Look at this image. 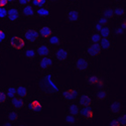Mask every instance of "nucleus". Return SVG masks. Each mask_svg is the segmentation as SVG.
Here are the masks:
<instances>
[{"mask_svg":"<svg viewBox=\"0 0 126 126\" xmlns=\"http://www.w3.org/2000/svg\"><path fill=\"white\" fill-rule=\"evenodd\" d=\"M11 104H12L13 109H15V110H21V109L26 107L25 99H22V98H20L18 96L11 99Z\"/></svg>","mask_w":126,"mask_h":126,"instance_id":"19","label":"nucleus"},{"mask_svg":"<svg viewBox=\"0 0 126 126\" xmlns=\"http://www.w3.org/2000/svg\"><path fill=\"white\" fill-rule=\"evenodd\" d=\"M117 120H118L120 126H125L126 125V113H125V111L120 112V114L117 117Z\"/></svg>","mask_w":126,"mask_h":126,"instance_id":"34","label":"nucleus"},{"mask_svg":"<svg viewBox=\"0 0 126 126\" xmlns=\"http://www.w3.org/2000/svg\"><path fill=\"white\" fill-rule=\"evenodd\" d=\"M8 1V3H15V2H17V0H7Z\"/></svg>","mask_w":126,"mask_h":126,"instance_id":"47","label":"nucleus"},{"mask_svg":"<svg viewBox=\"0 0 126 126\" xmlns=\"http://www.w3.org/2000/svg\"><path fill=\"white\" fill-rule=\"evenodd\" d=\"M47 41L48 43L49 46L52 47H59L62 45V41H63V37L61 35H59L58 33H52L50 36H48L47 38Z\"/></svg>","mask_w":126,"mask_h":126,"instance_id":"23","label":"nucleus"},{"mask_svg":"<svg viewBox=\"0 0 126 126\" xmlns=\"http://www.w3.org/2000/svg\"><path fill=\"white\" fill-rule=\"evenodd\" d=\"M119 26H120L121 28H123L124 30H126V22H125V19H122V20H121Z\"/></svg>","mask_w":126,"mask_h":126,"instance_id":"45","label":"nucleus"},{"mask_svg":"<svg viewBox=\"0 0 126 126\" xmlns=\"http://www.w3.org/2000/svg\"><path fill=\"white\" fill-rule=\"evenodd\" d=\"M40 87L43 89V91L47 94H55V93L59 92V88L57 86V84L55 83L51 75H49V74L47 75L43 79L41 84H40Z\"/></svg>","mask_w":126,"mask_h":126,"instance_id":"1","label":"nucleus"},{"mask_svg":"<svg viewBox=\"0 0 126 126\" xmlns=\"http://www.w3.org/2000/svg\"><path fill=\"white\" fill-rule=\"evenodd\" d=\"M48 2H50V3H56V2H58L59 0H47Z\"/></svg>","mask_w":126,"mask_h":126,"instance_id":"48","label":"nucleus"},{"mask_svg":"<svg viewBox=\"0 0 126 126\" xmlns=\"http://www.w3.org/2000/svg\"><path fill=\"white\" fill-rule=\"evenodd\" d=\"M100 15L104 16L105 18H107L108 20H109V19H112V18H114L113 8H112V7H105L104 9H102V10H101Z\"/></svg>","mask_w":126,"mask_h":126,"instance_id":"30","label":"nucleus"},{"mask_svg":"<svg viewBox=\"0 0 126 126\" xmlns=\"http://www.w3.org/2000/svg\"><path fill=\"white\" fill-rule=\"evenodd\" d=\"M73 68L78 72L85 73V72L89 71V69H90V62L87 57L81 56L75 60L74 64H73Z\"/></svg>","mask_w":126,"mask_h":126,"instance_id":"2","label":"nucleus"},{"mask_svg":"<svg viewBox=\"0 0 126 126\" xmlns=\"http://www.w3.org/2000/svg\"><path fill=\"white\" fill-rule=\"evenodd\" d=\"M113 1L115 2V3H119V2H121L122 0H113Z\"/></svg>","mask_w":126,"mask_h":126,"instance_id":"49","label":"nucleus"},{"mask_svg":"<svg viewBox=\"0 0 126 126\" xmlns=\"http://www.w3.org/2000/svg\"><path fill=\"white\" fill-rule=\"evenodd\" d=\"M7 99H8V97L6 95L5 90L0 89V106H4V105H6Z\"/></svg>","mask_w":126,"mask_h":126,"instance_id":"33","label":"nucleus"},{"mask_svg":"<svg viewBox=\"0 0 126 126\" xmlns=\"http://www.w3.org/2000/svg\"><path fill=\"white\" fill-rule=\"evenodd\" d=\"M54 57L59 63L64 64V63H66L69 60V58L71 57V54H70V50L67 47L63 46H59L54 50Z\"/></svg>","mask_w":126,"mask_h":126,"instance_id":"5","label":"nucleus"},{"mask_svg":"<svg viewBox=\"0 0 126 126\" xmlns=\"http://www.w3.org/2000/svg\"><path fill=\"white\" fill-rule=\"evenodd\" d=\"M23 57L29 61H34V60H36V58L38 56H37L36 49H34L32 47H27L23 50Z\"/></svg>","mask_w":126,"mask_h":126,"instance_id":"25","label":"nucleus"},{"mask_svg":"<svg viewBox=\"0 0 126 126\" xmlns=\"http://www.w3.org/2000/svg\"><path fill=\"white\" fill-rule=\"evenodd\" d=\"M101 39V35L99 32L95 31V32H93L91 35H90V41L93 44H99V41Z\"/></svg>","mask_w":126,"mask_h":126,"instance_id":"35","label":"nucleus"},{"mask_svg":"<svg viewBox=\"0 0 126 126\" xmlns=\"http://www.w3.org/2000/svg\"><path fill=\"white\" fill-rule=\"evenodd\" d=\"M16 95L22 99H27L29 97V93H28V89L27 87L21 85V84H16Z\"/></svg>","mask_w":126,"mask_h":126,"instance_id":"22","label":"nucleus"},{"mask_svg":"<svg viewBox=\"0 0 126 126\" xmlns=\"http://www.w3.org/2000/svg\"><path fill=\"white\" fill-rule=\"evenodd\" d=\"M98 23H100V24H102V25H106L107 23H108V19L107 18H105L104 16H102V15H99V17H98V21H97Z\"/></svg>","mask_w":126,"mask_h":126,"instance_id":"40","label":"nucleus"},{"mask_svg":"<svg viewBox=\"0 0 126 126\" xmlns=\"http://www.w3.org/2000/svg\"><path fill=\"white\" fill-rule=\"evenodd\" d=\"M99 45L102 49L104 50H108L113 47V41L110 39V37H101Z\"/></svg>","mask_w":126,"mask_h":126,"instance_id":"26","label":"nucleus"},{"mask_svg":"<svg viewBox=\"0 0 126 126\" xmlns=\"http://www.w3.org/2000/svg\"><path fill=\"white\" fill-rule=\"evenodd\" d=\"M8 4L9 3L7 0H0V7H6Z\"/></svg>","mask_w":126,"mask_h":126,"instance_id":"44","label":"nucleus"},{"mask_svg":"<svg viewBox=\"0 0 126 126\" xmlns=\"http://www.w3.org/2000/svg\"><path fill=\"white\" fill-rule=\"evenodd\" d=\"M77 101H78V104L80 105V107H82V106H93V103H94L92 97L89 95V94H86V93H80L78 98H77Z\"/></svg>","mask_w":126,"mask_h":126,"instance_id":"14","label":"nucleus"},{"mask_svg":"<svg viewBox=\"0 0 126 126\" xmlns=\"http://www.w3.org/2000/svg\"><path fill=\"white\" fill-rule=\"evenodd\" d=\"M79 116H81L83 118V120L85 122H87V123L93 122L94 118H95V114H94L92 106H82V107H80Z\"/></svg>","mask_w":126,"mask_h":126,"instance_id":"8","label":"nucleus"},{"mask_svg":"<svg viewBox=\"0 0 126 126\" xmlns=\"http://www.w3.org/2000/svg\"><path fill=\"white\" fill-rule=\"evenodd\" d=\"M95 96H96V99L100 102H105V101H107L108 98H109V91L107 89H105L104 87L102 88H98V90L96 91V94H95Z\"/></svg>","mask_w":126,"mask_h":126,"instance_id":"20","label":"nucleus"},{"mask_svg":"<svg viewBox=\"0 0 126 126\" xmlns=\"http://www.w3.org/2000/svg\"><path fill=\"white\" fill-rule=\"evenodd\" d=\"M113 13H114V17L120 18L125 15L126 11H125V8L122 5H116L113 8Z\"/></svg>","mask_w":126,"mask_h":126,"instance_id":"29","label":"nucleus"},{"mask_svg":"<svg viewBox=\"0 0 126 126\" xmlns=\"http://www.w3.org/2000/svg\"><path fill=\"white\" fill-rule=\"evenodd\" d=\"M25 40L21 37V36H12L8 40L7 43V47L9 49H12V50H20V49H23L25 47Z\"/></svg>","mask_w":126,"mask_h":126,"instance_id":"6","label":"nucleus"},{"mask_svg":"<svg viewBox=\"0 0 126 126\" xmlns=\"http://www.w3.org/2000/svg\"><path fill=\"white\" fill-rule=\"evenodd\" d=\"M65 17L70 23H77L80 21V12L75 7H71L67 9L65 13Z\"/></svg>","mask_w":126,"mask_h":126,"instance_id":"11","label":"nucleus"},{"mask_svg":"<svg viewBox=\"0 0 126 126\" xmlns=\"http://www.w3.org/2000/svg\"><path fill=\"white\" fill-rule=\"evenodd\" d=\"M5 92H6V95H7V97H8L9 99H12V98H14V97L17 96V95H16V87H15V86H10V87H8V88L5 90Z\"/></svg>","mask_w":126,"mask_h":126,"instance_id":"32","label":"nucleus"},{"mask_svg":"<svg viewBox=\"0 0 126 126\" xmlns=\"http://www.w3.org/2000/svg\"><path fill=\"white\" fill-rule=\"evenodd\" d=\"M86 84L91 87L102 88L105 86V81L101 74H91L86 77Z\"/></svg>","mask_w":126,"mask_h":126,"instance_id":"3","label":"nucleus"},{"mask_svg":"<svg viewBox=\"0 0 126 126\" xmlns=\"http://www.w3.org/2000/svg\"><path fill=\"white\" fill-rule=\"evenodd\" d=\"M17 3H18L20 6H24V5L30 4V3H31V0H17Z\"/></svg>","mask_w":126,"mask_h":126,"instance_id":"42","label":"nucleus"},{"mask_svg":"<svg viewBox=\"0 0 126 126\" xmlns=\"http://www.w3.org/2000/svg\"><path fill=\"white\" fill-rule=\"evenodd\" d=\"M65 122L68 125H76L78 123V116H75V115L67 112L65 116Z\"/></svg>","mask_w":126,"mask_h":126,"instance_id":"28","label":"nucleus"},{"mask_svg":"<svg viewBox=\"0 0 126 126\" xmlns=\"http://www.w3.org/2000/svg\"><path fill=\"white\" fill-rule=\"evenodd\" d=\"M26 108L34 114H40L44 110V105L39 98L35 97L29 100L28 102H26Z\"/></svg>","mask_w":126,"mask_h":126,"instance_id":"7","label":"nucleus"},{"mask_svg":"<svg viewBox=\"0 0 126 126\" xmlns=\"http://www.w3.org/2000/svg\"><path fill=\"white\" fill-rule=\"evenodd\" d=\"M52 64H54V59L50 56H47V57H41L37 63V66L41 71H47L51 68Z\"/></svg>","mask_w":126,"mask_h":126,"instance_id":"13","label":"nucleus"},{"mask_svg":"<svg viewBox=\"0 0 126 126\" xmlns=\"http://www.w3.org/2000/svg\"><path fill=\"white\" fill-rule=\"evenodd\" d=\"M68 112L75 115V116H79V112H80V105L75 103V102H70L68 104Z\"/></svg>","mask_w":126,"mask_h":126,"instance_id":"27","label":"nucleus"},{"mask_svg":"<svg viewBox=\"0 0 126 126\" xmlns=\"http://www.w3.org/2000/svg\"><path fill=\"white\" fill-rule=\"evenodd\" d=\"M86 54L90 58H98L102 54V48L99 44H89L86 47Z\"/></svg>","mask_w":126,"mask_h":126,"instance_id":"10","label":"nucleus"},{"mask_svg":"<svg viewBox=\"0 0 126 126\" xmlns=\"http://www.w3.org/2000/svg\"><path fill=\"white\" fill-rule=\"evenodd\" d=\"M35 12H36V17H40L43 19H47L50 16V9L49 7H47V5L43 6V7H38L35 9Z\"/></svg>","mask_w":126,"mask_h":126,"instance_id":"21","label":"nucleus"},{"mask_svg":"<svg viewBox=\"0 0 126 126\" xmlns=\"http://www.w3.org/2000/svg\"><path fill=\"white\" fill-rule=\"evenodd\" d=\"M21 15L27 19H33L36 17V12H35V9L34 7L31 5V4H27V5H24L22 6V9H21Z\"/></svg>","mask_w":126,"mask_h":126,"instance_id":"15","label":"nucleus"},{"mask_svg":"<svg viewBox=\"0 0 126 126\" xmlns=\"http://www.w3.org/2000/svg\"><path fill=\"white\" fill-rule=\"evenodd\" d=\"M113 32H114V34H115V35L120 36V35H124V34H125V30H124L123 28H121V27L118 25V26H116V27L114 28Z\"/></svg>","mask_w":126,"mask_h":126,"instance_id":"37","label":"nucleus"},{"mask_svg":"<svg viewBox=\"0 0 126 126\" xmlns=\"http://www.w3.org/2000/svg\"><path fill=\"white\" fill-rule=\"evenodd\" d=\"M104 25H102V24H100V23H96L95 25H94V30H95V31H97V32H99V31L101 30V28L103 27Z\"/></svg>","mask_w":126,"mask_h":126,"instance_id":"43","label":"nucleus"},{"mask_svg":"<svg viewBox=\"0 0 126 126\" xmlns=\"http://www.w3.org/2000/svg\"><path fill=\"white\" fill-rule=\"evenodd\" d=\"M36 52H37V56L40 58L41 57H47V56H50V54H51V48L48 45L41 44L37 47Z\"/></svg>","mask_w":126,"mask_h":126,"instance_id":"18","label":"nucleus"},{"mask_svg":"<svg viewBox=\"0 0 126 126\" xmlns=\"http://www.w3.org/2000/svg\"><path fill=\"white\" fill-rule=\"evenodd\" d=\"M21 37L30 44H34L38 40L39 34L38 31L34 28H23L21 30Z\"/></svg>","mask_w":126,"mask_h":126,"instance_id":"4","label":"nucleus"},{"mask_svg":"<svg viewBox=\"0 0 126 126\" xmlns=\"http://www.w3.org/2000/svg\"><path fill=\"white\" fill-rule=\"evenodd\" d=\"M7 38V33L3 29H0V44H3Z\"/></svg>","mask_w":126,"mask_h":126,"instance_id":"39","label":"nucleus"},{"mask_svg":"<svg viewBox=\"0 0 126 126\" xmlns=\"http://www.w3.org/2000/svg\"><path fill=\"white\" fill-rule=\"evenodd\" d=\"M38 31V34L40 37H43L45 39H47L48 36H50L52 33H55V30L54 28H52L51 26L49 25H44V26H41L37 29Z\"/></svg>","mask_w":126,"mask_h":126,"instance_id":"17","label":"nucleus"},{"mask_svg":"<svg viewBox=\"0 0 126 126\" xmlns=\"http://www.w3.org/2000/svg\"><path fill=\"white\" fill-rule=\"evenodd\" d=\"M70 1H71V2H73V3H76V2H78V1H79V0H70Z\"/></svg>","mask_w":126,"mask_h":126,"instance_id":"50","label":"nucleus"},{"mask_svg":"<svg viewBox=\"0 0 126 126\" xmlns=\"http://www.w3.org/2000/svg\"><path fill=\"white\" fill-rule=\"evenodd\" d=\"M109 125L110 126H120L119 125V122L117 120V117H115V118H111L109 120Z\"/></svg>","mask_w":126,"mask_h":126,"instance_id":"41","label":"nucleus"},{"mask_svg":"<svg viewBox=\"0 0 126 126\" xmlns=\"http://www.w3.org/2000/svg\"><path fill=\"white\" fill-rule=\"evenodd\" d=\"M7 19V8L6 7H0V20Z\"/></svg>","mask_w":126,"mask_h":126,"instance_id":"38","label":"nucleus"},{"mask_svg":"<svg viewBox=\"0 0 126 126\" xmlns=\"http://www.w3.org/2000/svg\"><path fill=\"white\" fill-rule=\"evenodd\" d=\"M11 124H12L11 122H9V121H8V122H5V123H3V126H10Z\"/></svg>","mask_w":126,"mask_h":126,"instance_id":"46","label":"nucleus"},{"mask_svg":"<svg viewBox=\"0 0 126 126\" xmlns=\"http://www.w3.org/2000/svg\"><path fill=\"white\" fill-rule=\"evenodd\" d=\"M79 90L76 88H67L62 91V96L67 102H75L79 96Z\"/></svg>","mask_w":126,"mask_h":126,"instance_id":"9","label":"nucleus"},{"mask_svg":"<svg viewBox=\"0 0 126 126\" xmlns=\"http://www.w3.org/2000/svg\"><path fill=\"white\" fill-rule=\"evenodd\" d=\"M47 3V0H31V5L33 7H43Z\"/></svg>","mask_w":126,"mask_h":126,"instance_id":"36","label":"nucleus"},{"mask_svg":"<svg viewBox=\"0 0 126 126\" xmlns=\"http://www.w3.org/2000/svg\"><path fill=\"white\" fill-rule=\"evenodd\" d=\"M108 111L112 115H117L122 111V103L120 100H113L108 107Z\"/></svg>","mask_w":126,"mask_h":126,"instance_id":"16","label":"nucleus"},{"mask_svg":"<svg viewBox=\"0 0 126 126\" xmlns=\"http://www.w3.org/2000/svg\"><path fill=\"white\" fill-rule=\"evenodd\" d=\"M21 12L20 10L15 7V6H11L10 8L7 9V20L10 22H17L18 20H20L21 18Z\"/></svg>","mask_w":126,"mask_h":126,"instance_id":"12","label":"nucleus"},{"mask_svg":"<svg viewBox=\"0 0 126 126\" xmlns=\"http://www.w3.org/2000/svg\"><path fill=\"white\" fill-rule=\"evenodd\" d=\"M6 118L9 122H11V123H17L19 121V118H20V115L18 113V110H9L7 111L6 113Z\"/></svg>","mask_w":126,"mask_h":126,"instance_id":"24","label":"nucleus"},{"mask_svg":"<svg viewBox=\"0 0 126 126\" xmlns=\"http://www.w3.org/2000/svg\"><path fill=\"white\" fill-rule=\"evenodd\" d=\"M99 33H100L101 37H110V36L112 35V30L110 29L109 26L104 25V26L101 28V30L99 31Z\"/></svg>","mask_w":126,"mask_h":126,"instance_id":"31","label":"nucleus"}]
</instances>
